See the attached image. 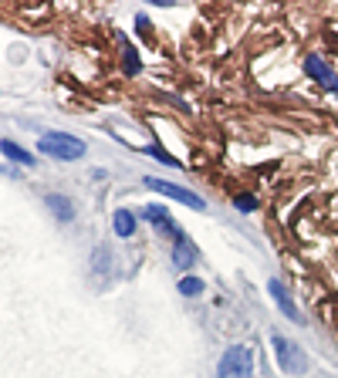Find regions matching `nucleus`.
<instances>
[{
  "instance_id": "obj_9",
  "label": "nucleus",
  "mask_w": 338,
  "mask_h": 378,
  "mask_svg": "<svg viewBox=\"0 0 338 378\" xmlns=\"http://www.w3.org/2000/svg\"><path fill=\"white\" fill-rule=\"evenodd\" d=\"M267 290H271V297L278 301V307H281L284 314H287L291 321H298V318H301V311L294 307V301L287 297V290H284V284H281V281H271V284H267Z\"/></svg>"
},
{
  "instance_id": "obj_6",
  "label": "nucleus",
  "mask_w": 338,
  "mask_h": 378,
  "mask_svg": "<svg viewBox=\"0 0 338 378\" xmlns=\"http://www.w3.org/2000/svg\"><path fill=\"white\" fill-rule=\"evenodd\" d=\"M196 260H200V250H196V243L183 233V236L176 240V246H172V267H176V270H189Z\"/></svg>"
},
{
  "instance_id": "obj_13",
  "label": "nucleus",
  "mask_w": 338,
  "mask_h": 378,
  "mask_svg": "<svg viewBox=\"0 0 338 378\" xmlns=\"http://www.w3.org/2000/svg\"><path fill=\"white\" fill-rule=\"evenodd\" d=\"M146 155H152V159H156V162H163V166H169V169H179V162H176V159H172V155H169V152H163V149H156V145H146Z\"/></svg>"
},
{
  "instance_id": "obj_8",
  "label": "nucleus",
  "mask_w": 338,
  "mask_h": 378,
  "mask_svg": "<svg viewBox=\"0 0 338 378\" xmlns=\"http://www.w3.org/2000/svg\"><path fill=\"white\" fill-rule=\"evenodd\" d=\"M44 206L55 213V220H61V223H68L71 216H75V203L68 199V196H61V192H48L44 196Z\"/></svg>"
},
{
  "instance_id": "obj_2",
  "label": "nucleus",
  "mask_w": 338,
  "mask_h": 378,
  "mask_svg": "<svg viewBox=\"0 0 338 378\" xmlns=\"http://www.w3.org/2000/svg\"><path fill=\"white\" fill-rule=\"evenodd\" d=\"M38 152L51 155V159H81L85 155V142L64 132H48L38 139Z\"/></svg>"
},
{
  "instance_id": "obj_5",
  "label": "nucleus",
  "mask_w": 338,
  "mask_h": 378,
  "mask_svg": "<svg viewBox=\"0 0 338 378\" xmlns=\"http://www.w3.org/2000/svg\"><path fill=\"white\" fill-rule=\"evenodd\" d=\"M142 220H146L149 227H156L159 233L172 236V240H179V236H183V230H179L176 223H172V220H169V213H166L163 206H159V203H149V206L142 209Z\"/></svg>"
},
{
  "instance_id": "obj_12",
  "label": "nucleus",
  "mask_w": 338,
  "mask_h": 378,
  "mask_svg": "<svg viewBox=\"0 0 338 378\" xmlns=\"http://www.w3.org/2000/svg\"><path fill=\"white\" fill-rule=\"evenodd\" d=\"M179 294H183V297L203 294V281H200V277H183V281H179Z\"/></svg>"
},
{
  "instance_id": "obj_7",
  "label": "nucleus",
  "mask_w": 338,
  "mask_h": 378,
  "mask_svg": "<svg viewBox=\"0 0 338 378\" xmlns=\"http://www.w3.org/2000/svg\"><path fill=\"white\" fill-rule=\"evenodd\" d=\"M304 68H308V75L315 78V81H321V88H328V92H338V75L321 61L318 54H311L308 61H304Z\"/></svg>"
},
{
  "instance_id": "obj_15",
  "label": "nucleus",
  "mask_w": 338,
  "mask_h": 378,
  "mask_svg": "<svg viewBox=\"0 0 338 378\" xmlns=\"http://www.w3.org/2000/svg\"><path fill=\"white\" fill-rule=\"evenodd\" d=\"M237 206H240V209L247 213V209H254V206H257V199H254V196H247V192H244V196H237Z\"/></svg>"
},
{
  "instance_id": "obj_14",
  "label": "nucleus",
  "mask_w": 338,
  "mask_h": 378,
  "mask_svg": "<svg viewBox=\"0 0 338 378\" xmlns=\"http://www.w3.org/2000/svg\"><path fill=\"white\" fill-rule=\"evenodd\" d=\"M125 71H129V75H139V57H135L132 47H125Z\"/></svg>"
},
{
  "instance_id": "obj_11",
  "label": "nucleus",
  "mask_w": 338,
  "mask_h": 378,
  "mask_svg": "<svg viewBox=\"0 0 338 378\" xmlns=\"http://www.w3.org/2000/svg\"><path fill=\"white\" fill-rule=\"evenodd\" d=\"M0 152H3L7 159L20 162V166H34V155H31L27 149H20L17 142H10V139H3V142H0Z\"/></svg>"
},
{
  "instance_id": "obj_4",
  "label": "nucleus",
  "mask_w": 338,
  "mask_h": 378,
  "mask_svg": "<svg viewBox=\"0 0 338 378\" xmlns=\"http://www.w3.org/2000/svg\"><path fill=\"white\" fill-rule=\"evenodd\" d=\"M146 186L156 189V192H163V196H169V199H179V203H186V206H193V209H203V199H200L196 192H189V189L176 186V183H166V179L146 176Z\"/></svg>"
},
{
  "instance_id": "obj_3",
  "label": "nucleus",
  "mask_w": 338,
  "mask_h": 378,
  "mask_svg": "<svg viewBox=\"0 0 338 378\" xmlns=\"http://www.w3.org/2000/svg\"><path fill=\"white\" fill-rule=\"evenodd\" d=\"M274 351H278V365H281L284 375H304L308 372V358H304V351L294 341L274 334Z\"/></svg>"
},
{
  "instance_id": "obj_10",
  "label": "nucleus",
  "mask_w": 338,
  "mask_h": 378,
  "mask_svg": "<svg viewBox=\"0 0 338 378\" xmlns=\"http://www.w3.org/2000/svg\"><path fill=\"white\" fill-rule=\"evenodd\" d=\"M112 230H115V236H132L135 233V216H132L129 209H115Z\"/></svg>"
},
{
  "instance_id": "obj_1",
  "label": "nucleus",
  "mask_w": 338,
  "mask_h": 378,
  "mask_svg": "<svg viewBox=\"0 0 338 378\" xmlns=\"http://www.w3.org/2000/svg\"><path fill=\"white\" fill-rule=\"evenodd\" d=\"M254 375V351L247 344H230L217 365V378H250Z\"/></svg>"
}]
</instances>
